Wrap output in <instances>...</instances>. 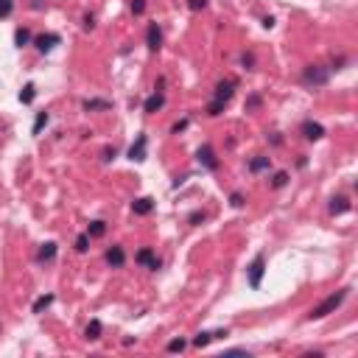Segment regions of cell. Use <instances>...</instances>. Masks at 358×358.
<instances>
[{
    "instance_id": "cell-1",
    "label": "cell",
    "mask_w": 358,
    "mask_h": 358,
    "mask_svg": "<svg viewBox=\"0 0 358 358\" xmlns=\"http://www.w3.org/2000/svg\"><path fill=\"white\" fill-rule=\"evenodd\" d=\"M347 294H350V288H342V291H333L330 297H327L322 305H316L311 314H308V319H325V316H330L336 308H342V302L347 300Z\"/></svg>"
},
{
    "instance_id": "cell-2",
    "label": "cell",
    "mask_w": 358,
    "mask_h": 358,
    "mask_svg": "<svg viewBox=\"0 0 358 358\" xmlns=\"http://www.w3.org/2000/svg\"><path fill=\"white\" fill-rule=\"evenodd\" d=\"M263 274H266V258L263 255H255V260L249 263L247 268V280L252 288H260V283H263Z\"/></svg>"
},
{
    "instance_id": "cell-3",
    "label": "cell",
    "mask_w": 358,
    "mask_h": 358,
    "mask_svg": "<svg viewBox=\"0 0 358 358\" xmlns=\"http://www.w3.org/2000/svg\"><path fill=\"white\" fill-rule=\"evenodd\" d=\"M327 79H330V70L322 68V64H311V68H305V73H302V81H305V84H314V87L327 84Z\"/></svg>"
},
{
    "instance_id": "cell-4",
    "label": "cell",
    "mask_w": 358,
    "mask_h": 358,
    "mask_svg": "<svg viewBox=\"0 0 358 358\" xmlns=\"http://www.w3.org/2000/svg\"><path fill=\"white\" fill-rule=\"evenodd\" d=\"M148 157V137L146 135H137L132 148H129V160H135V163H143V160Z\"/></svg>"
},
{
    "instance_id": "cell-5",
    "label": "cell",
    "mask_w": 358,
    "mask_h": 358,
    "mask_svg": "<svg viewBox=\"0 0 358 358\" xmlns=\"http://www.w3.org/2000/svg\"><path fill=\"white\" fill-rule=\"evenodd\" d=\"M196 160H199L205 168H210V171L218 168V160H216V151H213V146H202L199 151H196Z\"/></svg>"
},
{
    "instance_id": "cell-6",
    "label": "cell",
    "mask_w": 358,
    "mask_h": 358,
    "mask_svg": "<svg viewBox=\"0 0 358 358\" xmlns=\"http://www.w3.org/2000/svg\"><path fill=\"white\" fill-rule=\"evenodd\" d=\"M34 45L39 53H51L59 45V34H39V37H34Z\"/></svg>"
},
{
    "instance_id": "cell-7",
    "label": "cell",
    "mask_w": 358,
    "mask_h": 358,
    "mask_svg": "<svg viewBox=\"0 0 358 358\" xmlns=\"http://www.w3.org/2000/svg\"><path fill=\"white\" fill-rule=\"evenodd\" d=\"M302 135H305V140H322L325 137V126L314 123V121H305L302 123Z\"/></svg>"
},
{
    "instance_id": "cell-8",
    "label": "cell",
    "mask_w": 358,
    "mask_h": 358,
    "mask_svg": "<svg viewBox=\"0 0 358 358\" xmlns=\"http://www.w3.org/2000/svg\"><path fill=\"white\" fill-rule=\"evenodd\" d=\"M146 42H148V48H151V51H160V48H163V31H160L157 23H151V26H148Z\"/></svg>"
},
{
    "instance_id": "cell-9",
    "label": "cell",
    "mask_w": 358,
    "mask_h": 358,
    "mask_svg": "<svg viewBox=\"0 0 358 358\" xmlns=\"http://www.w3.org/2000/svg\"><path fill=\"white\" fill-rule=\"evenodd\" d=\"M106 263H109L112 268H121L123 263H126V252H123V247H112L109 252H106Z\"/></svg>"
},
{
    "instance_id": "cell-10",
    "label": "cell",
    "mask_w": 358,
    "mask_h": 358,
    "mask_svg": "<svg viewBox=\"0 0 358 358\" xmlns=\"http://www.w3.org/2000/svg\"><path fill=\"white\" fill-rule=\"evenodd\" d=\"M151 210H154V199H148V196L132 202V213H135V216H148Z\"/></svg>"
},
{
    "instance_id": "cell-11",
    "label": "cell",
    "mask_w": 358,
    "mask_h": 358,
    "mask_svg": "<svg viewBox=\"0 0 358 358\" xmlns=\"http://www.w3.org/2000/svg\"><path fill=\"white\" fill-rule=\"evenodd\" d=\"M163 104H165V95L163 93H154V95H148L146 98V104H143V112H157V109H163Z\"/></svg>"
},
{
    "instance_id": "cell-12",
    "label": "cell",
    "mask_w": 358,
    "mask_h": 358,
    "mask_svg": "<svg viewBox=\"0 0 358 358\" xmlns=\"http://www.w3.org/2000/svg\"><path fill=\"white\" fill-rule=\"evenodd\" d=\"M232 90H235V84H232V81H221V84L216 87V98H213V101H218V104H227V101L232 98Z\"/></svg>"
},
{
    "instance_id": "cell-13",
    "label": "cell",
    "mask_w": 358,
    "mask_h": 358,
    "mask_svg": "<svg viewBox=\"0 0 358 358\" xmlns=\"http://www.w3.org/2000/svg\"><path fill=\"white\" fill-rule=\"evenodd\" d=\"M137 263H143V266L154 268V272L160 268V260L154 258V252H151V249H140V252H137Z\"/></svg>"
},
{
    "instance_id": "cell-14",
    "label": "cell",
    "mask_w": 358,
    "mask_h": 358,
    "mask_svg": "<svg viewBox=\"0 0 358 358\" xmlns=\"http://www.w3.org/2000/svg\"><path fill=\"white\" fill-rule=\"evenodd\" d=\"M53 258H56V243H53V241L42 243L39 252H37V260H39V263H48V260H53Z\"/></svg>"
},
{
    "instance_id": "cell-15",
    "label": "cell",
    "mask_w": 358,
    "mask_h": 358,
    "mask_svg": "<svg viewBox=\"0 0 358 358\" xmlns=\"http://www.w3.org/2000/svg\"><path fill=\"white\" fill-rule=\"evenodd\" d=\"M350 210V202L344 199V196H336V199H330V213L333 216H342V213Z\"/></svg>"
},
{
    "instance_id": "cell-16",
    "label": "cell",
    "mask_w": 358,
    "mask_h": 358,
    "mask_svg": "<svg viewBox=\"0 0 358 358\" xmlns=\"http://www.w3.org/2000/svg\"><path fill=\"white\" fill-rule=\"evenodd\" d=\"M268 168H272V160L263 157V154H260V157H255L252 163H249V171H252V174H260V171H268Z\"/></svg>"
},
{
    "instance_id": "cell-17",
    "label": "cell",
    "mask_w": 358,
    "mask_h": 358,
    "mask_svg": "<svg viewBox=\"0 0 358 358\" xmlns=\"http://www.w3.org/2000/svg\"><path fill=\"white\" fill-rule=\"evenodd\" d=\"M101 330H104V327H101V322H98V319H90V325H87L84 336L90 339V342H95V339H101Z\"/></svg>"
},
{
    "instance_id": "cell-18",
    "label": "cell",
    "mask_w": 358,
    "mask_h": 358,
    "mask_svg": "<svg viewBox=\"0 0 358 358\" xmlns=\"http://www.w3.org/2000/svg\"><path fill=\"white\" fill-rule=\"evenodd\" d=\"M28 42H31V31H28V28H17V31H14V45L17 48H26Z\"/></svg>"
},
{
    "instance_id": "cell-19",
    "label": "cell",
    "mask_w": 358,
    "mask_h": 358,
    "mask_svg": "<svg viewBox=\"0 0 358 358\" xmlns=\"http://www.w3.org/2000/svg\"><path fill=\"white\" fill-rule=\"evenodd\" d=\"M109 101H104V98H93V101H84V109L87 112H98V109H109Z\"/></svg>"
},
{
    "instance_id": "cell-20",
    "label": "cell",
    "mask_w": 358,
    "mask_h": 358,
    "mask_svg": "<svg viewBox=\"0 0 358 358\" xmlns=\"http://www.w3.org/2000/svg\"><path fill=\"white\" fill-rule=\"evenodd\" d=\"M34 98H37V87L26 84V87H23V93H20V101H23V104H31Z\"/></svg>"
},
{
    "instance_id": "cell-21",
    "label": "cell",
    "mask_w": 358,
    "mask_h": 358,
    "mask_svg": "<svg viewBox=\"0 0 358 358\" xmlns=\"http://www.w3.org/2000/svg\"><path fill=\"white\" fill-rule=\"evenodd\" d=\"M51 302H53V294H45V297H39V300L34 302V308H31V311H34V314H42L45 308L51 305Z\"/></svg>"
},
{
    "instance_id": "cell-22",
    "label": "cell",
    "mask_w": 358,
    "mask_h": 358,
    "mask_svg": "<svg viewBox=\"0 0 358 358\" xmlns=\"http://www.w3.org/2000/svg\"><path fill=\"white\" fill-rule=\"evenodd\" d=\"M104 232H106V224L104 221H93V224H90V230H87V235L90 238H101Z\"/></svg>"
},
{
    "instance_id": "cell-23",
    "label": "cell",
    "mask_w": 358,
    "mask_h": 358,
    "mask_svg": "<svg viewBox=\"0 0 358 358\" xmlns=\"http://www.w3.org/2000/svg\"><path fill=\"white\" fill-rule=\"evenodd\" d=\"M45 126H48V112H39L37 121H34V129H31V132H34V135H39Z\"/></svg>"
},
{
    "instance_id": "cell-24",
    "label": "cell",
    "mask_w": 358,
    "mask_h": 358,
    "mask_svg": "<svg viewBox=\"0 0 358 358\" xmlns=\"http://www.w3.org/2000/svg\"><path fill=\"white\" fill-rule=\"evenodd\" d=\"M210 342H213V333H207V330H202L199 336L193 339V344H196V347H207Z\"/></svg>"
},
{
    "instance_id": "cell-25",
    "label": "cell",
    "mask_w": 358,
    "mask_h": 358,
    "mask_svg": "<svg viewBox=\"0 0 358 358\" xmlns=\"http://www.w3.org/2000/svg\"><path fill=\"white\" fill-rule=\"evenodd\" d=\"M14 11V0H0V17H11Z\"/></svg>"
},
{
    "instance_id": "cell-26",
    "label": "cell",
    "mask_w": 358,
    "mask_h": 358,
    "mask_svg": "<svg viewBox=\"0 0 358 358\" xmlns=\"http://www.w3.org/2000/svg\"><path fill=\"white\" fill-rule=\"evenodd\" d=\"M76 249H79V252H87V249H90V235H87V232L76 238Z\"/></svg>"
},
{
    "instance_id": "cell-27",
    "label": "cell",
    "mask_w": 358,
    "mask_h": 358,
    "mask_svg": "<svg viewBox=\"0 0 358 358\" xmlns=\"http://www.w3.org/2000/svg\"><path fill=\"white\" fill-rule=\"evenodd\" d=\"M185 350V339H174V342H168V353H182Z\"/></svg>"
},
{
    "instance_id": "cell-28",
    "label": "cell",
    "mask_w": 358,
    "mask_h": 358,
    "mask_svg": "<svg viewBox=\"0 0 358 358\" xmlns=\"http://www.w3.org/2000/svg\"><path fill=\"white\" fill-rule=\"evenodd\" d=\"M221 109H224V104H218V101H210V104H207V115H221Z\"/></svg>"
},
{
    "instance_id": "cell-29",
    "label": "cell",
    "mask_w": 358,
    "mask_h": 358,
    "mask_svg": "<svg viewBox=\"0 0 358 358\" xmlns=\"http://www.w3.org/2000/svg\"><path fill=\"white\" fill-rule=\"evenodd\" d=\"M285 182H288V174H285V171H280V174H274V179H272V185H274V188H283Z\"/></svg>"
},
{
    "instance_id": "cell-30",
    "label": "cell",
    "mask_w": 358,
    "mask_h": 358,
    "mask_svg": "<svg viewBox=\"0 0 358 358\" xmlns=\"http://www.w3.org/2000/svg\"><path fill=\"white\" fill-rule=\"evenodd\" d=\"M132 11L135 14H143L146 11V0H132Z\"/></svg>"
},
{
    "instance_id": "cell-31",
    "label": "cell",
    "mask_w": 358,
    "mask_h": 358,
    "mask_svg": "<svg viewBox=\"0 0 358 358\" xmlns=\"http://www.w3.org/2000/svg\"><path fill=\"white\" fill-rule=\"evenodd\" d=\"M260 106V95H252V98L247 101V109H258Z\"/></svg>"
},
{
    "instance_id": "cell-32",
    "label": "cell",
    "mask_w": 358,
    "mask_h": 358,
    "mask_svg": "<svg viewBox=\"0 0 358 358\" xmlns=\"http://www.w3.org/2000/svg\"><path fill=\"white\" fill-rule=\"evenodd\" d=\"M230 202H232V207H243V196L241 193H232Z\"/></svg>"
},
{
    "instance_id": "cell-33",
    "label": "cell",
    "mask_w": 358,
    "mask_h": 358,
    "mask_svg": "<svg viewBox=\"0 0 358 358\" xmlns=\"http://www.w3.org/2000/svg\"><path fill=\"white\" fill-rule=\"evenodd\" d=\"M199 221H205V213H202V210L190 213V224H199Z\"/></svg>"
},
{
    "instance_id": "cell-34",
    "label": "cell",
    "mask_w": 358,
    "mask_h": 358,
    "mask_svg": "<svg viewBox=\"0 0 358 358\" xmlns=\"http://www.w3.org/2000/svg\"><path fill=\"white\" fill-rule=\"evenodd\" d=\"M190 9H193V11H199V9H205V6H207V0H190Z\"/></svg>"
},
{
    "instance_id": "cell-35",
    "label": "cell",
    "mask_w": 358,
    "mask_h": 358,
    "mask_svg": "<svg viewBox=\"0 0 358 358\" xmlns=\"http://www.w3.org/2000/svg\"><path fill=\"white\" fill-rule=\"evenodd\" d=\"M182 129H188V121H179V123H174V135H179Z\"/></svg>"
},
{
    "instance_id": "cell-36",
    "label": "cell",
    "mask_w": 358,
    "mask_h": 358,
    "mask_svg": "<svg viewBox=\"0 0 358 358\" xmlns=\"http://www.w3.org/2000/svg\"><path fill=\"white\" fill-rule=\"evenodd\" d=\"M243 64H247V68H252V64H255V56H252V53H243Z\"/></svg>"
},
{
    "instance_id": "cell-37",
    "label": "cell",
    "mask_w": 358,
    "mask_h": 358,
    "mask_svg": "<svg viewBox=\"0 0 358 358\" xmlns=\"http://www.w3.org/2000/svg\"><path fill=\"white\" fill-rule=\"evenodd\" d=\"M115 157V148H104V160H112Z\"/></svg>"
}]
</instances>
